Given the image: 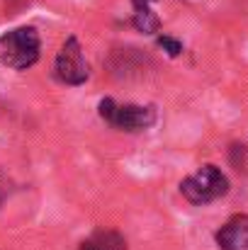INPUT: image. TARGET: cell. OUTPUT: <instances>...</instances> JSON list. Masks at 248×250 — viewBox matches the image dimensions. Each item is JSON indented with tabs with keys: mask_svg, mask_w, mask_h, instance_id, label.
Here are the masks:
<instances>
[{
	"mask_svg": "<svg viewBox=\"0 0 248 250\" xmlns=\"http://www.w3.org/2000/svg\"><path fill=\"white\" fill-rule=\"evenodd\" d=\"M42 39L37 27L22 24L0 37V61L12 71H27L39 61Z\"/></svg>",
	"mask_w": 248,
	"mask_h": 250,
	"instance_id": "1",
	"label": "cell"
},
{
	"mask_svg": "<svg viewBox=\"0 0 248 250\" xmlns=\"http://www.w3.org/2000/svg\"><path fill=\"white\" fill-rule=\"evenodd\" d=\"M97 114L105 124H110L112 129L119 131H144L151 129L156 124V107L154 104H117L112 97L100 100L97 104Z\"/></svg>",
	"mask_w": 248,
	"mask_h": 250,
	"instance_id": "2",
	"label": "cell"
},
{
	"mask_svg": "<svg viewBox=\"0 0 248 250\" xmlns=\"http://www.w3.org/2000/svg\"><path fill=\"white\" fill-rule=\"evenodd\" d=\"M226 192H229V177L212 163L202 166L195 175L180 182V194L195 207H204L214 199H222Z\"/></svg>",
	"mask_w": 248,
	"mask_h": 250,
	"instance_id": "3",
	"label": "cell"
},
{
	"mask_svg": "<svg viewBox=\"0 0 248 250\" xmlns=\"http://www.w3.org/2000/svg\"><path fill=\"white\" fill-rule=\"evenodd\" d=\"M54 76L64 85H83L90 78V68L88 61L83 56V46L76 37H66V42L61 44L56 61H54Z\"/></svg>",
	"mask_w": 248,
	"mask_h": 250,
	"instance_id": "4",
	"label": "cell"
},
{
	"mask_svg": "<svg viewBox=\"0 0 248 250\" xmlns=\"http://www.w3.org/2000/svg\"><path fill=\"white\" fill-rule=\"evenodd\" d=\"M217 246L222 250H248V216L236 214L217 231Z\"/></svg>",
	"mask_w": 248,
	"mask_h": 250,
	"instance_id": "5",
	"label": "cell"
},
{
	"mask_svg": "<svg viewBox=\"0 0 248 250\" xmlns=\"http://www.w3.org/2000/svg\"><path fill=\"white\" fill-rule=\"evenodd\" d=\"M132 7H134V12H132V24H134L136 32H141V34H156V32L161 29V20H158V15L151 10L149 0H132Z\"/></svg>",
	"mask_w": 248,
	"mask_h": 250,
	"instance_id": "6",
	"label": "cell"
},
{
	"mask_svg": "<svg viewBox=\"0 0 248 250\" xmlns=\"http://www.w3.org/2000/svg\"><path fill=\"white\" fill-rule=\"evenodd\" d=\"M78 250H129L124 236H119L117 231H95L90 238H85Z\"/></svg>",
	"mask_w": 248,
	"mask_h": 250,
	"instance_id": "7",
	"label": "cell"
},
{
	"mask_svg": "<svg viewBox=\"0 0 248 250\" xmlns=\"http://www.w3.org/2000/svg\"><path fill=\"white\" fill-rule=\"evenodd\" d=\"M156 44L163 49L165 54L170 56V59H178L180 54H182V42H178L175 37H168V34H161L158 39H156Z\"/></svg>",
	"mask_w": 248,
	"mask_h": 250,
	"instance_id": "8",
	"label": "cell"
},
{
	"mask_svg": "<svg viewBox=\"0 0 248 250\" xmlns=\"http://www.w3.org/2000/svg\"><path fill=\"white\" fill-rule=\"evenodd\" d=\"M0 207H2V194H0Z\"/></svg>",
	"mask_w": 248,
	"mask_h": 250,
	"instance_id": "9",
	"label": "cell"
},
{
	"mask_svg": "<svg viewBox=\"0 0 248 250\" xmlns=\"http://www.w3.org/2000/svg\"><path fill=\"white\" fill-rule=\"evenodd\" d=\"M149 2H151V0H149Z\"/></svg>",
	"mask_w": 248,
	"mask_h": 250,
	"instance_id": "10",
	"label": "cell"
}]
</instances>
